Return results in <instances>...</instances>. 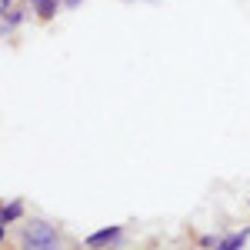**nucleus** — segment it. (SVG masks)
I'll list each match as a JSON object with an SVG mask.
<instances>
[{"label": "nucleus", "mask_w": 250, "mask_h": 250, "mask_svg": "<svg viewBox=\"0 0 250 250\" xmlns=\"http://www.w3.org/2000/svg\"><path fill=\"white\" fill-rule=\"evenodd\" d=\"M20 217H23V204H20V200L0 207V224H14V220H20Z\"/></svg>", "instance_id": "20e7f679"}, {"label": "nucleus", "mask_w": 250, "mask_h": 250, "mask_svg": "<svg viewBox=\"0 0 250 250\" xmlns=\"http://www.w3.org/2000/svg\"><path fill=\"white\" fill-rule=\"evenodd\" d=\"M0 240H3V224H0Z\"/></svg>", "instance_id": "0eeeda50"}, {"label": "nucleus", "mask_w": 250, "mask_h": 250, "mask_svg": "<svg viewBox=\"0 0 250 250\" xmlns=\"http://www.w3.org/2000/svg\"><path fill=\"white\" fill-rule=\"evenodd\" d=\"M247 237H250V230L244 227V230H237V233H230V237H224V240L217 244V250H240L244 244H247Z\"/></svg>", "instance_id": "7ed1b4c3"}, {"label": "nucleus", "mask_w": 250, "mask_h": 250, "mask_svg": "<svg viewBox=\"0 0 250 250\" xmlns=\"http://www.w3.org/2000/svg\"><path fill=\"white\" fill-rule=\"evenodd\" d=\"M63 3H67V7H77V3H80V0H63Z\"/></svg>", "instance_id": "423d86ee"}, {"label": "nucleus", "mask_w": 250, "mask_h": 250, "mask_svg": "<svg viewBox=\"0 0 250 250\" xmlns=\"http://www.w3.org/2000/svg\"><path fill=\"white\" fill-rule=\"evenodd\" d=\"M30 3H34V10L40 17H54L57 14V0H30Z\"/></svg>", "instance_id": "39448f33"}, {"label": "nucleus", "mask_w": 250, "mask_h": 250, "mask_svg": "<svg viewBox=\"0 0 250 250\" xmlns=\"http://www.w3.org/2000/svg\"><path fill=\"white\" fill-rule=\"evenodd\" d=\"M20 250H60V233L47 220H30L20 230Z\"/></svg>", "instance_id": "f257e3e1"}, {"label": "nucleus", "mask_w": 250, "mask_h": 250, "mask_svg": "<svg viewBox=\"0 0 250 250\" xmlns=\"http://www.w3.org/2000/svg\"><path fill=\"white\" fill-rule=\"evenodd\" d=\"M114 240H120V227H107V230H100V233H90L83 244H87V247H107V244H114Z\"/></svg>", "instance_id": "f03ea898"}]
</instances>
